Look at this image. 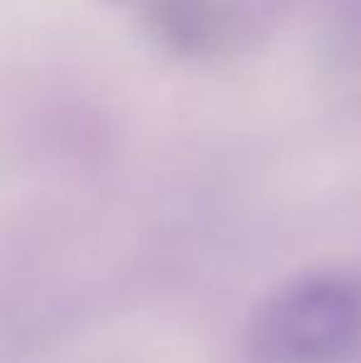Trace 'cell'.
I'll return each mask as SVG.
<instances>
[{"label": "cell", "instance_id": "cell-1", "mask_svg": "<svg viewBox=\"0 0 361 363\" xmlns=\"http://www.w3.org/2000/svg\"><path fill=\"white\" fill-rule=\"evenodd\" d=\"M252 363H337L361 346V274L317 269L277 284L250 309Z\"/></svg>", "mask_w": 361, "mask_h": 363}]
</instances>
